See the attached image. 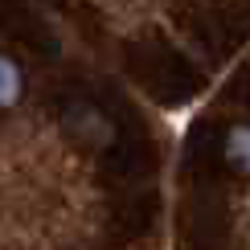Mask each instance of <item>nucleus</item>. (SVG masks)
I'll return each mask as SVG.
<instances>
[{
    "label": "nucleus",
    "mask_w": 250,
    "mask_h": 250,
    "mask_svg": "<svg viewBox=\"0 0 250 250\" xmlns=\"http://www.w3.org/2000/svg\"><path fill=\"white\" fill-rule=\"evenodd\" d=\"M226 152H230V160L238 164V168H246V156H250V131L242 127V123L230 131V144H226Z\"/></svg>",
    "instance_id": "nucleus-3"
},
{
    "label": "nucleus",
    "mask_w": 250,
    "mask_h": 250,
    "mask_svg": "<svg viewBox=\"0 0 250 250\" xmlns=\"http://www.w3.org/2000/svg\"><path fill=\"white\" fill-rule=\"evenodd\" d=\"M21 99V70L0 54V107H13Z\"/></svg>",
    "instance_id": "nucleus-2"
},
{
    "label": "nucleus",
    "mask_w": 250,
    "mask_h": 250,
    "mask_svg": "<svg viewBox=\"0 0 250 250\" xmlns=\"http://www.w3.org/2000/svg\"><path fill=\"white\" fill-rule=\"evenodd\" d=\"M70 127H74L86 144H99V148H103V144H111V135H115V131H111V123L103 119L99 111H90V107H78L74 115H70Z\"/></svg>",
    "instance_id": "nucleus-1"
}]
</instances>
